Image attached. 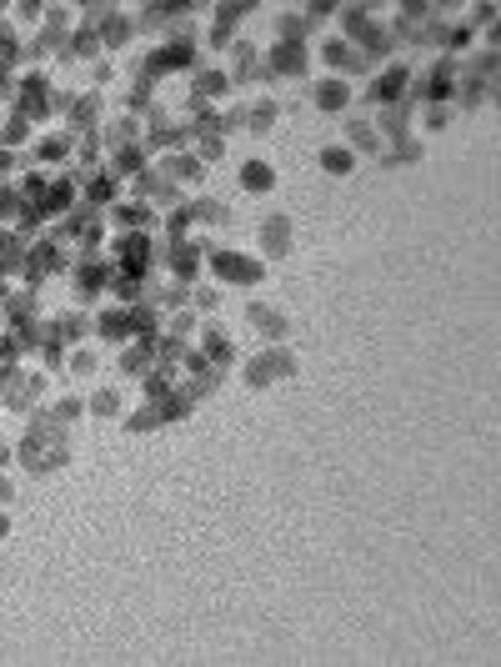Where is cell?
<instances>
[{
  "label": "cell",
  "mask_w": 501,
  "mask_h": 667,
  "mask_svg": "<svg viewBox=\"0 0 501 667\" xmlns=\"http://www.w3.org/2000/svg\"><path fill=\"white\" fill-rule=\"evenodd\" d=\"M16 462L31 472V477H51L71 462V427H61L51 412H41V422L26 427L21 447H16Z\"/></svg>",
  "instance_id": "6da1fadb"
},
{
  "label": "cell",
  "mask_w": 501,
  "mask_h": 667,
  "mask_svg": "<svg viewBox=\"0 0 501 667\" xmlns=\"http://www.w3.org/2000/svg\"><path fill=\"white\" fill-rule=\"evenodd\" d=\"M246 387H276V382H286V377H296V357H291V347L286 342H266L256 357H246Z\"/></svg>",
  "instance_id": "7a4b0ae2"
},
{
  "label": "cell",
  "mask_w": 501,
  "mask_h": 667,
  "mask_svg": "<svg viewBox=\"0 0 501 667\" xmlns=\"http://www.w3.org/2000/svg\"><path fill=\"white\" fill-rule=\"evenodd\" d=\"M206 266L216 271L221 286H261L266 281V261L261 256H241V251H226V246H211Z\"/></svg>",
  "instance_id": "3957f363"
},
{
  "label": "cell",
  "mask_w": 501,
  "mask_h": 667,
  "mask_svg": "<svg viewBox=\"0 0 501 667\" xmlns=\"http://www.w3.org/2000/svg\"><path fill=\"white\" fill-rule=\"evenodd\" d=\"M11 111L26 116L31 126H41L46 116H56V86L46 76H21L16 81V96H11Z\"/></svg>",
  "instance_id": "277c9868"
},
{
  "label": "cell",
  "mask_w": 501,
  "mask_h": 667,
  "mask_svg": "<svg viewBox=\"0 0 501 667\" xmlns=\"http://www.w3.org/2000/svg\"><path fill=\"white\" fill-rule=\"evenodd\" d=\"M396 101H411V66H406V61H391V66H381V71L366 81V106H371V111L396 106Z\"/></svg>",
  "instance_id": "5b68a950"
},
{
  "label": "cell",
  "mask_w": 501,
  "mask_h": 667,
  "mask_svg": "<svg viewBox=\"0 0 501 667\" xmlns=\"http://www.w3.org/2000/svg\"><path fill=\"white\" fill-rule=\"evenodd\" d=\"M261 66H266V76H271V86L276 81H301V76H311V46H291V41H276L266 56H261Z\"/></svg>",
  "instance_id": "8992f818"
},
{
  "label": "cell",
  "mask_w": 501,
  "mask_h": 667,
  "mask_svg": "<svg viewBox=\"0 0 501 667\" xmlns=\"http://www.w3.org/2000/svg\"><path fill=\"white\" fill-rule=\"evenodd\" d=\"M341 146L361 161V156H381V146H386V136L376 131V121L371 116H346V126H341Z\"/></svg>",
  "instance_id": "52a82bcc"
},
{
  "label": "cell",
  "mask_w": 501,
  "mask_h": 667,
  "mask_svg": "<svg viewBox=\"0 0 501 667\" xmlns=\"http://www.w3.org/2000/svg\"><path fill=\"white\" fill-rule=\"evenodd\" d=\"M111 261L106 256H81L76 266H71V281H76V296L81 301H96V296H106V286H111Z\"/></svg>",
  "instance_id": "ba28073f"
},
{
  "label": "cell",
  "mask_w": 501,
  "mask_h": 667,
  "mask_svg": "<svg viewBox=\"0 0 501 667\" xmlns=\"http://www.w3.org/2000/svg\"><path fill=\"white\" fill-rule=\"evenodd\" d=\"M231 91H236V86H231V76H226L221 66H206V61H201V66L191 71V101L221 106V101H231Z\"/></svg>",
  "instance_id": "9c48e42d"
},
{
  "label": "cell",
  "mask_w": 501,
  "mask_h": 667,
  "mask_svg": "<svg viewBox=\"0 0 501 667\" xmlns=\"http://www.w3.org/2000/svg\"><path fill=\"white\" fill-rule=\"evenodd\" d=\"M311 101H316V111H326V116H346L351 101H356V86L341 81V76H321V81L311 86Z\"/></svg>",
  "instance_id": "30bf717a"
},
{
  "label": "cell",
  "mask_w": 501,
  "mask_h": 667,
  "mask_svg": "<svg viewBox=\"0 0 501 667\" xmlns=\"http://www.w3.org/2000/svg\"><path fill=\"white\" fill-rule=\"evenodd\" d=\"M246 321L256 326V337H266V342H286V331H291L286 311L271 306V301H246Z\"/></svg>",
  "instance_id": "8fae6325"
},
{
  "label": "cell",
  "mask_w": 501,
  "mask_h": 667,
  "mask_svg": "<svg viewBox=\"0 0 501 667\" xmlns=\"http://www.w3.org/2000/svg\"><path fill=\"white\" fill-rule=\"evenodd\" d=\"M196 342H201V347H196V352H201V362H206V367H216L221 377L236 367V347H231V337H226L221 326H206Z\"/></svg>",
  "instance_id": "7c38bea8"
},
{
  "label": "cell",
  "mask_w": 501,
  "mask_h": 667,
  "mask_svg": "<svg viewBox=\"0 0 501 667\" xmlns=\"http://www.w3.org/2000/svg\"><path fill=\"white\" fill-rule=\"evenodd\" d=\"M151 367H156V342H151V337L121 342V352H116V372H121V377H146Z\"/></svg>",
  "instance_id": "4fadbf2b"
},
{
  "label": "cell",
  "mask_w": 501,
  "mask_h": 667,
  "mask_svg": "<svg viewBox=\"0 0 501 667\" xmlns=\"http://www.w3.org/2000/svg\"><path fill=\"white\" fill-rule=\"evenodd\" d=\"M256 246H261V256H286L291 251V216L271 211L261 221V231H256Z\"/></svg>",
  "instance_id": "5bb4252c"
},
{
  "label": "cell",
  "mask_w": 501,
  "mask_h": 667,
  "mask_svg": "<svg viewBox=\"0 0 501 667\" xmlns=\"http://www.w3.org/2000/svg\"><path fill=\"white\" fill-rule=\"evenodd\" d=\"M96 337V316L91 311H66V316H56V342L61 347H81V342H91Z\"/></svg>",
  "instance_id": "9a60e30c"
},
{
  "label": "cell",
  "mask_w": 501,
  "mask_h": 667,
  "mask_svg": "<svg viewBox=\"0 0 501 667\" xmlns=\"http://www.w3.org/2000/svg\"><path fill=\"white\" fill-rule=\"evenodd\" d=\"M241 16H251V6H216V16H211V51H226L236 41Z\"/></svg>",
  "instance_id": "2e32d148"
},
{
  "label": "cell",
  "mask_w": 501,
  "mask_h": 667,
  "mask_svg": "<svg viewBox=\"0 0 501 667\" xmlns=\"http://www.w3.org/2000/svg\"><path fill=\"white\" fill-rule=\"evenodd\" d=\"M96 337H106V342H116V347L131 342V306H116V301H111V306L96 316Z\"/></svg>",
  "instance_id": "e0dca14e"
},
{
  "label": "cell",
  "mask_w": 501,
  "mask_h": 667,
  "mask_svg": "<svg viewBox=\"0 0 501 667\" xmlns=\"http://www.w3.org/2000/svg\"><path fill=\"white\" fill-rule=\"evenodd\" d=\"M31 321H41V301L31 286H16L6 296V326H31Z\"/></svg>",
  "instance_id": "ac0fdd59"
},
{
  "label": "cell",
  "mask_w": 501,
  "mask_h": 667,
  "mask_svg": "<svg viewBox=\"0 0 501 667\" xmlns=\"http://www.w3.org/2000/svg\"><path fill=\"white\" fill-rule=\"evenodd\" d=\"M241 106H246V131H251V136H266V131L276 126V111H281L276 96H246Z\"/></svg>",
  "instance_id": "d6986e66"
},
{
  "label": "cell",
  "mask_w": 501,
  "mask_h": 667,
  "mask_svg": "<svg viewBox=\"0 0 501 667\" xmlns=\"http://www.w3.org/2000/svg\"><path fill=\"white\" fill-rule=\"evenodd\" d=\"M421 156H426L421 136H396V141H386V146H381V156H376V161H381V166H416Z\"/></svg>",
  "instance_id": "ffe728a7"
},
{
  "label": "cell",
  "mask_w": 501,
  "mask_h": 667,
  "mask_svg": "<svg viewBox=\"0 0 501 667\" xmlns=\"http://www.w3.org/2000/svg\"><path fill=\"white\" fill-rule=\"evenodd\" d=\"M96 367H101V357H96L91 342H81V347H71V352L61 357V377H76V382L96 377Z\"/></svg>",
  "instance_id": "44dd1931"
},
{
  "label": "cell",
  "mask_w": 501,
  "mask_h": 667,
  "mask_svg": "<svg viewBox=\"0 0 501 667\" xmlns=\"http://www.w3.org/2000/svg\"><path fill=\"white\" fill-rule=\"evenodd\" d=\"M241 191L246 196H271L276 191V171L266 161H241Z\"/></svg>",
  "instance_id": "7402d4cb"
},
{
  "label": "cell",
  "mask_w": 501,
  "mask_h": 667,
  "mask_svg": "<svg viewBox=\"0 0 501 667\" xmlns=\"http://www.w3.org/2000/svg\"><path fill=\"white\" fill-rule=\"evenodd\" d=\"M456 121V106L446 101V106H421L416 111V121H411V131H421V136H436V131H446Z\"/></svg>",
  "instance_id": "603a6c76"
},
{
  "label": "cell",
  "mask_w": 501,
  "mask_h": 667,
  "mask_svg": "<svg viewBox=\"0 0 501 667\" xmlns=\"http://www.w3.org/2000/svg\"><path fill=\"white\" fill-rule=\"evenodd\" d=\"M86 412H91V417H121V412H126L121 387H111V382H106V387H96V392L86 397Z\"/></svg>",
  "instance_id": "cb8c5ba5"
},
{
  "label": "cell",
  "mask_w": 501,
  "mask_h": 667,
  "mask_svg": "<svg viewBox=\"0 0 501 667\" xmlns=\"http://www.w3.org/2000/svg\"><path fill=\"white\" fill-rule=\"evenodd\" d=\"M31 121L26 116H16V111H6V121H0V146H6V151H26L31 146Z\"/></svg>",
  "instance_id": "d4e9b609"
},
{
  "label": "cell",
  "mask_w": 501,
  "mask_h": 667,
  "mask_svg": "<svg viewBox=\"0 0 501 667\" xmlns=\"http://www.w3.org/2000/svg\"><path fill=\"white\" fill-rule=\"evenodd\" d=\"M156 427H166L161 402H146V407H136V412L126 417V432H136V437H146V432H156Z\"/></svg>",
  "instance_id": "484cf974"
},
{
  "label": "cell",
  "mask_w": 501,
  "mask_h": 667,
  "mask_svg": "<svg viewBox=\"0 0 501 667\" xmlns=\"http://www.w3.org/2000/svg\"><path fill=\"white\" fill-rule=\"evenodd\" d=\"M321 171H331V176H351V171H356V156H351L341 141H331V146H321Z\"/></svg>",
  "instance_id": "4316f807"
},
{
  "label": "cell",
  "mask_w": 501,
  "mask_h": 667,
  "mask_svg": "<svg viewBox=\"0 0 501 667\" xmlns=\"http://www.w3.org/2000/svg\"><path fill=\"white\" fill-rule=\"evenodd\" d=\"M51 417H56L61 427H76V422H81V417H91V412H86V397H81V392H71V397H61V402L51 407Z\"/></svg>",
  "instance_id": "83f0119b"
},
{
  "label": "cell",
  "mask_w": 501,
  "mask_h": 667,
  "mask_svg": "<svg viewBox=\"0 0 501 667\" xmlns=\"http://www.w3.org/2000/svg\"><path fill=\"white\" fill-rule=\"evenodd\" d=\"M216 306H221V286H201V281H196V286H191V311L201 316V311H216Z\"/></svg>",
  "instance_id": "f1b7e54d"
},
{
  "label": "cell",
  "mask_w": 501,
  "mask_h": 667,
  "mask_svg": "<svg viewBox=\"0 0 501 667\" xmlns=\"http://www.w3.org/2000/svg\"><path fill=\"white\" fill-rule=\"evenodd\" d=\"M11 497H16V482H11L6 472H0V502H11Z\"/></svg>",
  "instance_id": "f546056e"
},
{
  "label": "cell",
  "mask_w": 501,
  "mask_h": 667,
  "mask_svg": "<svg viewBox=\"0 0 501 667\" xmlns=\"http://www.w3.org/2000/svg\"><path fill=\"white\" fill-rule=\"evenodd\" d=\"M0 537H11V517L6 512H0Z\"/></svg>",
  "instance_id": "4dcf8cb0"
}]
</instances>
